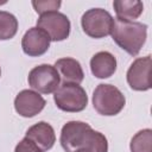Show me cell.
<instances>
[{"label":"cell","mask_w":152,"mask_h":152,"mask_svg":"<svg viewBox=\"0 0 152 152\" xmlns=\"http://www.w3.org/2000/svg\"><path fill=\"white\" fill-rule=\"evenodd\" d=\"M61 1H32V6L34 8V11L38 14H44V13H49V12H56L59 7H61Z\"/></svg>","instance_id":"17"},{"label":"cell","mask_w":152,"mask_h":152,"mask_svg":"<svg viewBox=\"0 0 152 152\" xmlns=\"http://www.w3.org/2000/svg\"><path fill=\"white\" fill-rule=\"evenodd\" d=\"M131 152H152V129L145 128L133 135L129 144Z\"/></svg>","instance_id":"15"},{"label":"cell","mask_w":152,"mask_h":152,"mask_svg":"<svg viewBox=\"0 0 152 152\" xmlns=\"http://www.w3.org/2000/svg\"><path fill=\"white\" fill-rule=\"evenodd\" d=\"M50 42L51 40L49 36L36 26V27L28 28L25 32L21 39V48H23V51L27 56L38 57V56L44 55L49 50Z\"/></svg>","instance_id":"10"},{"label":"cell","mask_w":152,"mask_h":152,"mask_svg":"<svg viewBox=\"0 0 152 152\" xmlns=\"http://www.w3.org/2000/svg\"><path fill=\"white\" fill-rule=\"evenodd\" d=\"M28 86L42 94H51L59 87L61 77L53 65L40 64L28 72Z\"/></svg>","instance_id":"6"},{"label":"cell","mask_w":152,"mask_h":152,"mask_svg":"<svg viewBox=\"0 0 152 152\" xmlns=\"http://www.w3.org/2000/svg\"><path fill=\"white\" fill-rule=\"evenodd\" d=\"M78 152H87V151H78Z\"/></svg>","instance_id":"19"},{"label":"cell","mask_w":152,"mask_h":152,"mask_svg":"<svg viewBox=\"0 0 152 152\" xmlns=\"http://www.w3.org/2000/svg\"><path fill=\"white\" fill-rule=\"evenodd\" d=\"M0 76H1V69H0Z\"/></svg>","instance_id":"20"},{"label":"cell","mask_w":152,"mask_h":152,"mask_svg":"<svg viewBox=\"0 0 152 152\" xmlns=\"http://www.w3.org/2000/svg\"><path fill=\"white\" fill-rule=\"evenodd\" d=\"M61 145L65 152H108L107 138L83 121H69L61 132Z\"/></svg>","instance_id":"1"},{"label":"cell","mask_w":152,"mask_h":152,"mask_svg":"<svg viewBox=\"0 0 152 152\" xmlns=\"http://www.w3.org/2000/svg\"><path fill=\"white\" fill-rule=\"evenodd\" d=\"M90 70L97 78H108L116 70V58L108 51L96 52L90 59Z\"/></svg>","instance_id":"13"},{"label":"cell","mask_w":152,"mask_h":152,"mask_svg":"<svg viewBox=\"0 0 152 152\" xmlns=\"http://www.w3.org/2000/svg\"><path fill=\"white\" fill-rule=\"evenodd\" d=\"M126 103L125 95L119 88L112 84H99L93 93V106L94 109L106 116H113L119 114Z\"/></svg>","instance_id":"3"},{"label":"cell","mask_w":152,"mask_h":152,"mask_svg":"<svg viewBox=\"0 0 152 152\" xmlns=\"http://www.w3.org/2000/svg\"><path fill=\"white\" fill-rule=\"evenodd\" d=\"M14 152H43V151L38 146H36L31 140L24 138L18 142V145L14 148Z\"/></svg>","instance_id":"18"},{"label":"cell","mask_w":152,"mask_h":152,"mask_svg":"<svg viewBox=\"0 0 152 152\" xmlns=\"http://www.w3.org/2000/svg\"><path fill=\"white\" fill-rule=\"evenodd\" d=\"M110 34L122 50L131 56H137L146 42L147 26L139 21L115 19Z\"/></svg>","instance_id":"2"},{"label":"cell","mask_w":152,"mask_h":152,"mask_svg":"<svg viewBox=\"0 0 152 152\" xmlns=\"http://www.w3.org/2000/svg\"><path fill=\"white\" fill-rule=\"evenodd\" d=\"M25 138L31 140L43 152L50 150L56 141V134L52 126L45 121H39L31 126L26 131Z\"/></svg>","instance_id":"11"},{"label":"cell","mask_w":152,"mask_h":152,"mask_svg":"<svg viewBox=\"0 0 152 152\" xmlns=\"http://www.w3.org/2000/svg\"><path fill=\"white\" fill-rule=\"evenodd\" d=\"M18 31L17 18L6 11H0V40H7L15 36Z\"/></svg>","instance_id":"16"},{"label":"cell","mask_w":152,"mask_h":152,"mask_svg":"<svg viewBox=\"0 0 152 152\" xmlns=\"http://www.w3.org/2000/svg\"><path fill=\"white\" fill-rule=\"evenodd\" d=\"M81 25L87 36L97 39L110 34L114 19L110 13L103 8H90L83 13Z\"/></svg>","instance_id":"5"},{"label":"cell","mask_w":152,"mask_h":152,"mask_svg":"<svg viewBox=\"0 0 152 152\" xmlns=\"http://www.w3.org/2000/svg\"><path fill=\"white\" fill-rule=\"evenodd\" d=\"M151 56L137 58L127 70V83L137 91H146L151 89Z\"/></svg>","instance_id":"8"},{"label":"cell","mask_w":152,"mask_h":152,"mask_svg":"<svg viewBox=\"0 0 152 152\" xmlns=\"http://www.w3.org/2000/svg\"><path fill=\"white\" fill-rule=\"evenodd\" d=\"M56 106L69 113L82 112L88 104V96L86 90L75 83H63L53 94Z\"/></svg>","instance_id":"4"},{"label":"cell","mask_w":152,"mask_h":152,"mask_svg":"<svg viewBox=\"0 0 152 152\" xmlns=\"http://www.w3.org/2000/svg\"><path fill=\"white\" fill-rule=\"evenodd\" d=\"M116 19L134 21L144 11V5L139 0H115L113 2Z\"/></svg>","instance_id":"14"},{"label":"cell","mask_w":152,"mask_h":152,"mask_svg":"<svg viewBox=\"0 0 152 152\" xmlns=\"http://www.w3.org/2000/svg\"><path fill=\"white\" fill-rule=\"evenodd\" d=\"M55 69L57 70L63 83H75L80 84L84 78L83 69L78 61L71 57L59 58L55 63Z\"/></svg>","instance_id":"12"},{"label":"cell","mask_w":152,"mask_h":152,"mask_svg":"<svg viewBox=\"0 0 152 152\" xmlns=\"http://www.w3.org/2000/svg\"><path fill=\"white\" fill-rule=\"evenodd\" d=\"M46 102L42 95H39L37 91L24 89L18 93V95L14 99V108L15 112L24 116V118H32L40 113Z\"/></svg>","instance_id":"9"},{"label":"cell","mask_w":152,"mask_h":152,"mask_svg":"<svg viewBox=\"0 0 152 152\" xmlns=\"http://www.w3.org/2000/svg\"><path fill=\"white\" fill-rule=\"evenodd\" d=\"M37 27L44 31L52 42L64 40L70 34V20L58 11L42 14L37 20Z\"/></svg>","instance_id":"7"}]
</instances>
